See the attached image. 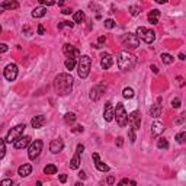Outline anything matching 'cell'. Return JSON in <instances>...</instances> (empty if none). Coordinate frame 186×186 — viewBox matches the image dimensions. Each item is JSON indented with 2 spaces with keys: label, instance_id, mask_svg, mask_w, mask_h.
<instances>
[{
  "label": "cell",
  "instance_id": "1",
  "mask_svg": "<svg viewBox=\"0 0 186 186\" xmlns=\"http://www.w3.org/2000/svg\"><path fill=\"white\" fill-rule=\"evenodd\" d=\"M54 89L60 96H67L73 89V77L67 73H61L54 79Z\"/></svg>",
  "mask_w": 186,
  "mask_h": 186
},
{
  "label": "cell",
  "instance_id": "2",
  "mask_svg": "<svg viewBox=\"0 0 186 186\" xmlns=\"http://www.w3.org/2000/svg\"><path fill=\"white\" fill-rule=\"evenodd\" d=\"M116 63H118L119 70H122V71H129V70H132V68L135 67V64H137V57L132 55L131 52H128V51H121L118 54V57H116Z\"/></svg>",
  "mask_w": 186,
  "mask_h": 186
},
{
  "label": "cell",
  "instance_id": "3",
  "mask_svg": "<svg viewBox=\"0 0 186 186\" xmlns=\"http://www.w3.org/2000/svg\"><path fill=\"white\" fill-rule=\"evenodd\" d=\"M90 67H92V60H90L89 55H82L80 60H79V77L80 79H86L90 73Z\"/></svg>",
  "mask_w": 186,
  "mask_h": 186
},
{
  "label": "cell",
  "instance_id": "4",
  "mask_svg": "<svg viewBox=\"0 0 186 186\" xmlns=\"http://www.w3.org/2000/svg\"><path fill=\"white\" fill-rule=\"evenodd\" d=\"M113 118L116 119V122H118V125L121 128L127 127L128 113H127V111H125V108H124V105L122 103H118L116 105V108L113 109Z\"/></svg>",
  "mask_w": 186,
  "mask_h": 186
},
{
  "label": "cell",
  "instance_id": "5",
  "mask_svg": "<svg viewBox=\"0 0 186 186\" xmlns=\"http://www.w3.org/2000/svg\"><path fill=\"white\" fill-rule=\"evenodd\" d=\"M25 124H19V125H16V127H13L10 131L8 132V135H6V138H5V141L8 142V144H13V142L21 137V135L23 134V131H25Z\"/></svg>",
  "mask_w": 186,
  "mask_h": 186
},
{
  "label": "cell",
  "instance_id": "6",
  "mask_svg": "<svg viewBox=\"0 0 186 186\" xmlns=\"http://www.w3.org/2000/svg\"><path fill=\"white\" fill-rule=\"evenodd\" d=\"M137 37L140 38V39H142L144 42L151 44V42H154V39H156V32L148 29V28L138 26V29H137Z\"/></svg>",
  "mask_w": 186,
  "mask_h": 186
},
{
  "label": "cell",
  "instance_id": "7",
  "mask_svg": "<svg viewBox=\"0 0 186 186\" xmlns=\"http://www.w3.org/2000/svg\"><path fill=\"white\" fill-rule=\"evenodd\" d=\"M122 44H124V47H127L129 50H135V48L140 47V38L135 34H132V32H128V34H125L122 37Z\"/></svg>",
  "mask_w": 186,
  "mask_h": 186
},
{
  "label": "cell",
  "instance_id": "8",
  "mask_svg": "<svg viewBox=\"0 0 186 186\" xmlns=\"http://www.w3.org/2000/svg\"><path fill=\"white\" fill-rule=\"evenodd\" d=\"M41 150H42V141L41 140H35V141H32L29 144V150H28V157H29L31 160H35L38 156H39V153H41Z\"/></svg>",
  "mask_w": 186,
  "mask_h": 186
},
{
  "label": "cell",
  "instance_id": "9",
  "mask_svg": "<svg viewBox=\"0 0 186 186\" xmlns=\"http://www.w3.org/2000/svg\"><path fill=\"white\" fill-rule=\"evenodd\" d=\"M128 124H129V127L132 128L134 131L140 129V127H141V113L138 111L131 112L128 115Z\"/></svg>",
  "mask_w": 186,
  "mask_h": 186
},
{
  "label": "cell",
  "instance_id": "10",
  "mask_svg": "<svg viewBox=\"0 0 186 186\" xmlns=\"http://www.w3.org/2000/svg\"><path fill=\"white\" fill-rule=\"evenodd\" d=\"M83 151H84V145L83 144H79L77 145V148H76V154L73 156L71 158V162H70V169H73V170H77L79 167H80V154H82Z\"/></svg>",
  "mask_w": 186,
  "mask_h": 186
},
{
  "label": "cell",
  "instance_id": "11",
  "mask_svg": "<svg viewBox=\"0 0 186 186\" xmlns=\"http://www.w3.org/2000/svg\"><path fill=\"white\" fill-rule=\"evenodd\" d=\"M105 90H106V86L105 84H97V86H93L92 90H90V99L93 102H97L100 97L103 96Z\"/></svg>",
  "mask_w": 186,
  "mask_h": 186
},
{
  "label": "cell",
  "instance_id": "12",
  "mask_svg": "<svg viewBox=\"0 0 186 186\" xmlns=\"http://www.w3.org/2000/svg\"><path fill=\"white\" fill-rule=\"evenodd\" d=\"M3 74H5V79H6L8 82H13L16 77H18V66H16V64H9V66H6Z\"/></svg>",
  "mask_w": 186,
  "mask_h": 186
},
{
  "label": "cell",
  "instance_id": "13",
  "mask_svg": "<svg viewBox=\"0 0 186 186\" xmlns=\"http://www.w3.org/2000/svg\"><path fill=\"white\" fill-rule=\"evenodd\" d=\"M63 51H64V54L67 55L68 58H79V57H80V51L76 48L74 45H71V44H66V45H64Z\"/></svg>",
  "mask_w": 186,
  "mask_h": 186
},
{
  "label": "cell",
  "instance_id": "14",
  "mask_svg": "<svg viewBox=\"0 0 186 186\" xmlns=\"http://www.w3.org/2000/svg\"><path fill=\"white\" fill-rule=\"evenodd\" d=\"M63 148H64V141H63L61 138H55V140H52L51 144H50V150H51V153H54V154L61 153Z\"/></svg>",
  "mask_w": 186,
  "mask_h": 186
},
{
  "label": "cell",
  "instance_id": "15",
  "mask_svg": "<svg viewBox=\"0 0 186 186\" xmlns=\"http://www.w3.org/2000/svg\"><path fill=\"white\" fill-rule=\"evenodd\" d=\"M31 144V137L29 135H25V137H19L18 140H16L15 142H13V147H15L16 150H21V148H25V147H28Z\"/></svg>",
  "mask_w": 186,
  "mask_h": 186
},
{
  "label": "cell",
  "instance_id": "16",
  "mask_svg": "<svg viewBox=\"0 0 186 186\" xmlns=\"http://www.w3.org/2000/svg\"><path fill=\"white\" fill-rule=\"evenodd\" d=\"M92 157H93V160H95V166H96L97 170L103 171V173L109 171V166H108V164H105L103 162L100 160V157H99V154H97V153H93V154H92Z\"/></svg>",
  "mask_w": 186,
  "mask_h": 186
},
{
  "label": "cell",
  "instance_id": "17",
  "mask_svg": "<svg viewBox=\"0 0 186 186\" xmlns=\"http://www.w3.org/2000/svg\"><path fill=\"white\" fill-rule=\"evenodd\" d=\"M19 8V3L16 0H5L2 5H0V13H3L5 10H13V9Z\"/></svg>",
  "mask_w": 186,
  "mask_h": 186
},
{
  "label": "cell",
  "instance_id": "18",
  "mask_svg": "<svg viewBox=\"0 0 186 186\" xmlns=\"http://www.w3.org/2000/svg\"><path fill=\"white\" fill-rule=\"evenodd\" d=\"M103 118L106 122H111L112 119H113V106H112L111 102H106V103H105Z\"/></svg>",
  "mask_w": 186,
  "mask_h": 186
},
{
  "label": "cell",
  "instance_id": "19",
  "mask_svg": "<svg viewBox=\"0 0 186 186\" xmlns=\"http://www.w3.org/2000/svg\"><path fill=\"white\" fill-rule=\"evenodd\" d=\"M45 122H47V119H45L44 115H38V116L32 118L31 125H32V128H35V129H39V128H42L45 125Z\"/></svg>",
  "mask_w": 186,
  "mask_h": 186
},
{
  "label": "cell",
  "instance_id": "20",
  "mask_svg": "<svg viewBox=\"0 0 186 186\" xmlns=\"http://www.w3.org/2000/svg\"><path fill=\"white\" fill-rule=\"evenodd\" d=\"M160 103H162V97H158V99H157V103L151 106V109H150V115H151L153 118H158V116L162 115L163 109H162V105Z\"/></svg>",
  "mask_w": 186,
  "mask_h": 186
},
{
  "label": "cell",
  "instance_id": "21",
  "mask_svg": "<svg viewBox=\"0 0 186 186\" xmlns=\"http://www.w3.org/2000/svg\"><path fill=\"white\" fill-rule=\"evenodd\" d=\"M112 64H113V60H112L111 54H102V60H100V66H102V68L108 70V68L112 67Z\"/></svg>",
  "mask_w": 186,
  "mask_h": 186
},
{
  "label": "cell",
  "instance_id": "22",
  "mask_svg": "<svg viewBox=\"0 0 186 186\" xmlns=\"http://www.w3.org/2000/svg\"><path fill=\"white\" fill-rule=\"evenodd\" d=\"M31 173H32V166L31 164H22L19 169H18V175L19 176H22V178H26V176H29Z\"/></svg>",
  "mask_w": 186,
  "mask_h": 186
},
{
  "label": "cell",
  "instance_id": "23",
  "mask_svg": "<svg viewBox=\"0 0 186 186\" xmlns=\"http://www.w3.org/2000/svg\"><path fill=\"white\" fill-rule=\"evenodd\" d=\"M158 18H160V10L157 9H153L151 12H148V22L153 23V25H157L158 23Z\"/></svg>",
  "mask_w": 186,
  "mask_h": 186
},
{
  "label": "cell",
  "instance_id": "24",
  "mask_svg": "<svg viewBox=\"0 0 186 186\" xmlns=\"http://www.w3.org/2000/svg\"><path fill=\"white\" fill-rule=\"evenodd\" d=\"M151 128H153V129H151V134L154 135V137L158 135V134H162V132L164 131V125L162 124V122H158V121H156V122L153 124V127Z\"/></svg>",
  "mask_w": 186,
  "mask_h": 186
},
{
  "label": "cell",
  "instance_id": "25",
  "mask_svg": "<svg viewBox=\"0 0 186 186\" xmlns=\"http://www.w3.org/2000/svg\"><path fill=\"white\" fill-rule=\"evenodd\" d=\"M45 15H47V8H44V6L35 8L32 10V16H34V18H44Z\"/></svg>",
  "mask_w": 186,
  "mask_h": 186
},
{
  "label": "cell",
  "instance_id": "26",
  "mask_svg": "<svg viewBox=\"0 0 186 186\" xmlns=\"http://www.w3.org/2000/svg\"><path fill=\"white\" fill-rule=\"evenodd\" d=\"M44 173L45 175H55L57 173V166L55 164H47L44 167Z\"/></svg>",
  "mask_w": 186,
  "mask_h": 186
},
{
  "label": "cell",
  "instance_id": "27",
  "mask_svg": "<svg viewBox=\"0 0 186 186\" xmlns=\"http://www.w3.org/2000/svg\"><path fill=\"white\" fill-rule=\"evenodd\" d=\"M157 147L162 150H166V148H169V142H167V140L166 138H163V137H160L158 140H157Z\"/></svg>",
  "mask_w": 186,
  "mask_h": 186
},
{
  "label": "cell",
  "instance_id": "28",
  "mask_svg": "<svg viewBox=\"0 0 186 186\" xmlns=\"http://www.w3.org/2000/svg\"><path fill=\"white\" fill-rule=\"evenodd\" d=\"M84 19H86V16H84V12H82V10H77V12H74V22L82 23Z\"/></svg>",
  "mask_w": 186,
  "mask_h": 186
},
{
  "label": "cell",
  "instance_id": "29",
  "mask_svg": "<svg viewBox=\"0 0 186 186\" xmlns=\"http://www.w3.org/2000/svg\"><path fill=\"white\" fill-rule=\"evenodd\" d=\"M76 121V113H73V112H68V113H66L64 115V122L66 124H73Z\"/></svg>",
  "mask_w": 186,
  "mask_h": 186
},
{
  "label": "cell",
  "instance_id": "30",
  "mask_svg": "<svg viewBox=\"0 0 186 186\" xmlns=\"http://www.w3.org/2000/svg\"><path fill=\"white\" fill-rule=\"evenodd\" d=\"M129 12H131L132 16L140 15V13H141V6H140V5H132V6H129Z\"/></svg>",
  "mask_w": 186,
  "mask_h": 186
},
{
  "label": "cell",
  "instance_id": "31",
  "mask_svg": "<svg viewBox=\"0 0 186 186\" xmlns=\"http://www.w3.org/2000/svg\"><path fill=\"white\" fill-rule=\"evenodd\" d=\"M122 96L125 97V99H131V97H134V90L131 89V87H125V89L122 90Z\"/></svg>",
  "mask_w": 186,
  "mask_h": 186
},
{
  "label": "cell",
  "instance_id": "32",
  "mask_svg": "<svg viewBox=\"0 0 186 186\" xmlns=\"http://www.w3.org/2000/svg\"><path fill=\"white\" fill-rule=\"evenodd\" d=\"M162 61H163L164 64H171V63L175 61V58L171 57L170 54H166V52H163V54H162Z\"/></svg>",
  "mask_w": 186,
  "mask_h": 186
},
{
  "label": "cell",
  "instance_id": "33",
  "mask_svg": "<svg viewBox=\"0 0 186 186\" xmlns=\"http://www.w3.org/2000/svg\"><path fill=\"white\" fill-rule=\"evenodd\" d=\"M64 66H66L67 70H73L76 67V58H67L66 63H64Z\"/></svg>",
  "mask_w": 186,
  "mask_h": 186
},
{
  "label": "cell",
  "instance_id": "34",
  "mask_svg": "<svg viewBox=\"0 0 186 186\" xmlns=\"http://www.w3.org/2000/svg\"><path fill=\"white\" fill-rule=\"evenodd\" d=\"M6 154V141L3 138H0V160Z\"/></svg>",
  "mask_w": 186,
  "mask_h": 186
},
{
  "label": "cell",
  "instance_id": "35",
  "mask_svg": "<svg viewBox=\"0 0 186 186\" xmlns=\"http://www.w3.org/2000/svg\"><path fill=\"white\" fill-rule=\"evenodd\" d=\"M73 26H74V23L70 22V21H63V22H60L58 25H57L58 29H63V28H73Z\"/></svg>",
  "mask_w": 186,
  "mask_h": 186
},
{
  "label": "cell",
  "instance_id": "36",
  "mask_svg": "<svg viewBox=\"0 0 186 186\" xmlns=\"http://www.w3.org/2000/svg\"><path fill=\"white\" fill-rule=\"evenodd\" d=\"M185 138H186L185 131H182V132H179V134L176 135V141H178L179 144H183V142H185Z\"/></svg>",
  "mask_w": 186,
  "mask_h": 186
},
{
  "label": "cell",
  "instance_id": "37",
  "mask_svg": "<svg viewBox=\"0 0 186 186\" xmlns=\"http://www.w3.org/2000/svg\"><path fill=\"white\" fill-rule=\"evenodd\" d=\"M115 21L113 19H106L105 21V28H108V29H112V28H115Z\"/></svg>",
  "mask_w": 186,
  "mask_h": 186
},
{
  "label": "cell",
  "instance_id": "38",
  "mask_svg": "<svg viewBox=\"0 0 186 186\" xmlns=\"http://www.w3.org/2000/svg\"><path fill=\"white\" fill-rule=\"evenodd\" d=\"M119 185H132V186H135L137 185V182H135V180H129V179H122V180L119 182Z\"/></svg>",
  "mask_w": 186,
  "mask_h": 186
},
{
  "label": "cell",
  "instance_id": "39",
  "mask_svg": "<svg viewBox=\"0 0 186 186\" xmlns=\"http://www.w3.org/2000/svg\"><path fill=\"white\" fill-rule=\"evenodd\" d=\"M171 108H173V109L180 108V99H179V97H176V99H173V100H171Z\"/></svg>",
  "mask_w": 186,
  "mask_h": 186
},
{
  "label": "cell",
  "instance_id": "40",
  "mask_svg": "<svg viewBox=\"0 0 186 186\" xmlns=\"http://www.w3.org/2000/svg\"><path fill=\"white\" fill-rule=\"evenodd\" d=\"M128 135H129V141L131 142H135V132H134V129L132 128H129V131H128Z\"/></svg>",
  "mask_w": 186,
  "mask_h": 186
},
{
  "label": "cell",
  "instance_id": "41",
  "mask_svg": "<svg viewBox=\"0 0 186 186\" xmlns=\"http://www.w3.org/2000/svg\"><path fill=\"white\" fill-rule=\"evenodd\" d=\"M41 5H47V6H51V5H54L55 3V0H38Z\"/></svg>",
  "mask_w": 186,
  "mask_h": 186
},
{
  "label": "cell",
  "instance_id": "42",
  "mask_svg": "<svg viewBox=\"0 0 186 186\" xmlns=\"http://www.w3.org/2000/svg\"><path fill=\"white\" fill-rule=\"evenodd\" d=\"M183 121H185V118H183V115H180L179 118H176V119H175V124H176V125H180V124H183Z\"/></svg>",
  "mask_w": 186,
  "mask_h": 186
},
{
  "label": "cell",
  "instance_id": "43",
  "mask_svg": "<svg viewBox=\"0 0 186 186\" xmlns=\"http://www.w3.org/2000/svg\"><path fill=\"white\" fill-rule=\"evenodd\" d=\"M83 129H84V128H83L82 125H77L76 128H71V132H83Z\"/></svg>",
  "mask_w": 186,
  "mask_h": 186
},
{
  "label": "cell",
  "instance_id": "44",
  "mask_svg": "<svg viewBox=\"0 0 186 186\" xmlns=\"http://www.w3.org/2000/svg\"><path fill=\"white\" fill-rule=\"evenodd\" d=\"M44 34H45L44 26H42V25L39 23V25H38V35H44Z\"/></svg>",
  "mask_w": 186,
  "mask_h": 186
},
{
  "label": "cell",
  "instance_id": "45",
  "mask_svg": "<svg viewBox=\"0 0 186 186\" xmlns=\"http://www.w3.org/2000/svg\"><path fill=\"white\" fill-rule=\"evenodd\" d=\"M9 50V47L6 44H0V54H2V52H6Z\"/></svg>",
  "mask_w": 186,
  "mask_h": 186
},
{
  "label": "cell",
  "instance_id": "46",
  "mask_svg": "<svg viewBox=\"0 0 186 186\" xmlns=\"http://www.w3.org/2000/svg\"><path fill=\"white\" fill-rule=\"evenodd\" d=\"M116 145H118V147H122V145H124V138H122V137H118V138H116Z\"/></svg>",
  "mask_w": 186,
  "mask_h": 186
},
{
  "label": "cell",
  "instance_id": "47",
  "mask_svg": "<svg viewBox=\"0 0 186 186\" xmlns=\"http://www.w3.org/2000/svg\"><path fill=\"white\" fill-rule=\"evenodd\" d=\"M0 185H13V180H10V179L2 180V182H0Z\"/></svg>",
  "mask_w": 186,
  "mask_h": 186
},
{
  "label": "cell",
  "instance_id": "48",
  "mask_svg": "<svg viewBox=\"0 0 186 186\" xmlns=\"http://www.w3.org/2000/svg\"><path fill=\"white\" fill-rule=\"evenodd\" d=\"M176 80L179 82V86H180V87H183V86H185V80H183V77H180V76H179Z\"/></svg>",
  "mask_w": 186,
  "mask_h": 186
},
{
  "label": "cell",
  "instance_id": "49",
  "mask_svg": "<svg viewBox=\"0 0 186 186\" xmlns=\"http://www.w3.org/2000/svg\"><path fill=\"white\" fill-rule=\"evenodd\" d=\"M71 12H73V10H71V9H67V8H64L63 10H61V13H63V15H70Z\"/></svg>",
  "mask_w": 186,
  "mask_h": 186
},
{
  "label": "cell",
  "instance_id": "50",
  "mask_svg": "<svg viewBox=\"0 0 186 186\" xmlns=\"http://www.w3.org/2000/svg\"><path fill=\"white\" fill-rule=\"evenodd\" d=\"M60 182H61V183H66V182H67V176H66V175H60Z\"/></svg>",
  "mask_w": 186,
  "mask_h": 186
},
{
  "label": "cell",
  "instance_id": "51",
  "mask_svg": "<svg viewBox=\"0 0 186 186\" xmlns=\"http://www.w3.org/2000/svg\"><path fill=\"white\" fill-rule=\"evenodd\" d=\"M105 41H106V37H100V38H99V39H97V42H99V45H100V44H103Z\"/></svg>",
  "mask_w": 186,
  "mask_h": 186
},
{
  "label": "cell",
  "instance_id": "52",
  "mask_svg": "<svg viewBox=\"0 0 186 186\" xmlns=\"http://www.w3.org/2000/svg\"><path fill=\"white\" fill-rule=\"evenodd\" d=\"M79 178L84 180V179H86V173H84V171H79Z\"/></svg>",
  "mask_w": 186,
  "mask_h": 186
},
{
  "label": "cell",
  "instance_id": "53",
  "mask_svg": "<svg viewBox=\"0 0 186 186\" xmlns=\"http://www.w3.org/2000/svg\"><path fill=\"white\" fill-rule=\"evenodd\" d=\"M113 182H115V178H113V176H109V178H108V183H109V185H112Z\"/></svg>",
  "mask_w": 186,
  "mask_h": 186
},
{
  "label": "cell",
  "instance_id": "54",
  "mask_svg": "<svg viewBox=\"0 0 186 186\" xmlns=\"http://www.w3.org/2000/svg\"><path fill=\"white\" fill-rule=\"evenodd\" d=\"M151 70H153V73H158V68H157V66H154V64H153V66H151Z\"/></svg>",
  "mask_w": 186,
  "mask_h": 186
},
{
  "label": "cell",
  "instance_id": "55",
  "mask_svg": "<svg viewBox=\"0 0 186 186\" xmlns=\"http://www.w3.org/2000/svg\"><path fill=\"white\" fill-rule=\"evenodd\" d=\"M169 0H156V3H158V5H163V3H167Z\"/></svg>",
  "mask_w": 186,
  "mask_h": 186
},
{
  "label": "cell",
  "instance_id": "56",
  "mask_svg": "<svg viewBox=\"0 0 186 186\" xmlns=\"http://www.w3.org/2000/svg\"><path fill=\"white\" fill-rule=\"evenodd\" d=\"M58 5L60 6H64L66 5V0H58Z\"/></svg>",
  "mask_w": 186,
  "mask_h": 186
},
{
  "label": "cell",
  "instance_id": "57",
  "mask_svg": "<svg viewBox=\"0 0 186 186\" xmlns=\"http://www.w3.org/2000/svg\"><path fill=\"white\" fill-rule=\"evenodd\" d=\"M179 60L183 61V60H185V54H179Z\"/></svg>",
  "mask_w": 186,
  "mask_h": 186
},
{
  "label": "cell",
  "instance_id": "58",
  "mask_svg": "<svg viewBox=\"0 0 186 186\" xmlns=\"http://www.w3.org/2000/svg\"><path fill=\"white\" fill-rule=\"evenodd\" d=\"M0 34H2V26H0Z\"/></svg>",
  "mask_w": 186,
  "mask_h": 186
},
{
  "label": "cell",
  "instance_id": "59",
  "mask_svg": "<svg viewBox=\"0 0 186 186\" xmlns=\"http://www.w3.org/2000/svg\"><path fill=\"white\" fill-rule=\"evenodd\" d=\"M0 60H2V58H0Z\"/></svg>",
  "mask_w": 186,
  "mask_h": 186
}]
</instances>
